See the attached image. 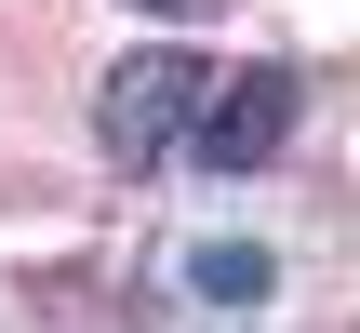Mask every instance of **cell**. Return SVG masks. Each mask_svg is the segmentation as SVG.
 <instances>
[{"instance_id": "6da1fadb", "label": "cell", "mask_w": 360, "mask_h": 333, "mask_svg": "<svg viewBox=\"0 0 360 333\" xmlns=\"http://www.w3.org/2000/svg\"><path fill=\"white\" fill-rule=\"evenodd\" d=\"M200 93H214V80H200L187 53H134V67L107 80V107H94L107 160H120V174H147V160H160V147H174L187 120H200Z\"/></svg>"}, {"instance_id": "7a4b0ae2", "label": "cell", "mask_w": 360, "mask_h": 333, "mask_svg": "<svg viewBox=\"0 0 360 333\" xmlns=\"http://www.w3.org/2000/svg\"><path fill=\"white\" fill-rule=\"evenodd\" d=\"M294 107H307V80H294V67H240V80H214V93H200L187 147H200L214 174H254V160H281V147H294Z\"/></svg>"}, {"instance_id": "3957f363", "label": "cell", "mask_w": 360, "mask_h": 333, "mask_svg": "<svg viewBox=\"0 0 360 333\" xmlns=\"http://www.w3.org/2000/svg\"><path fill=\"white\" fill-rule=\"evenodd\" d=\"M267 280H281V267H267L254 240H200V254H187V294H200V307H267Z\"/></svg>"}, {"instance_id": "277c9868", "label": "cell", "mask_w": 360, "mask_h": 333, "mask_svg": "<svg viewBox=\"0 0 360 333\" xmlns=\"http://www.w3.org/2000/svg\"><path fill=\"white\" fill-rule=\"evenodd\" d=\"M147 13H214V0H147Z\"/></svg>"}]
</instances>
